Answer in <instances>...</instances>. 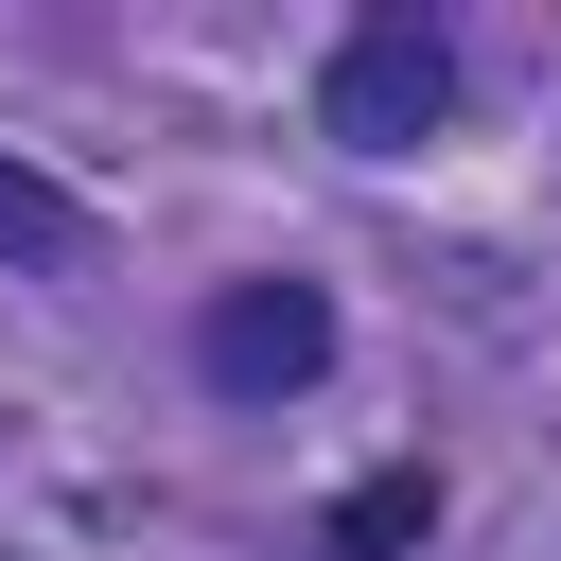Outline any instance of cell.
I'll use <instances>...</instances> for the list:
<instances>
[{"label": "cell", "instance_id": "obj_3", "mask_svg": "<svg viewBox=\"0 0 561 561\" xmlns=\"http://www.w3.org/2000/svg\"><path fill=\"white\" fill-rule=\"evenodd\" d=\"M421 526H438V473H421V456H386V473H351V491H333V526H316V543H333V561H403Z\"/></svg>", "mask_w": 561, "mask_h": 561}, {"label": "cell", "instance_id": "obj_2", "mask_svg": "<svg viewBox=\"0 0 561 561\" xmlns=\"http://www.w3.org/2000/svg\"><path fill=\"white\" fill-rule=\"evenodd\" d=\"M193 368H210L228 403H298V386L333 368V298H316V280H228V298L193 316Z\"/></svg>", "mask_w": 561, "mask_h": 561}, {"label": "cell", "instance_id": "obj_1", "mask_svg": "<svg viewBox=\"0 0 561 561\" xmlns=\"http://www.w3.org/2000/svg\"><path fill=\"white\" fill-rule=\"evenodd\" d=\"M316 123H333L351 158L438 140V123H456V53H438V18H351V35H333V70H316Z\"/></svg>", "mask_w": 561, "mask_h": 561}, {"label": "cell", "instance_id": "obj_4", "mask_svg": "<svg viewBox=\"0 0 561 561\" xmlns=\"http://www.w3.org/2000/svg\"><path fill=\"white\" fill-rule=\"evenodd\" d=\"M0 263H35V280H70V263H88V210H70L35 158H0Z\"/></svg>", "mask_w": 561, "mask_h": 561}]
</instances>
